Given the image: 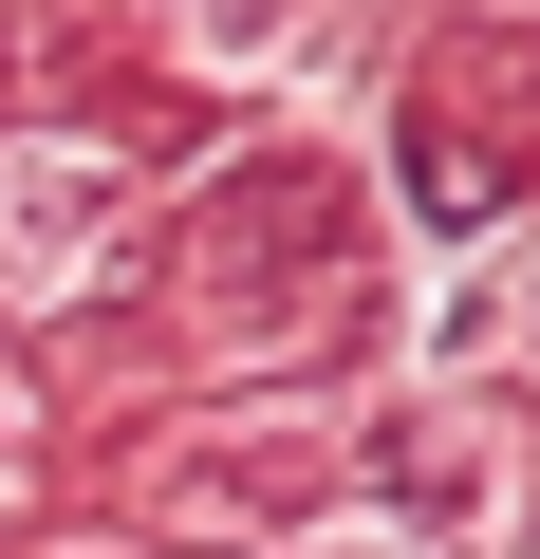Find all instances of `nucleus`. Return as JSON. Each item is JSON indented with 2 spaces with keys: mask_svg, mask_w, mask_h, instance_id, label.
Listing matches in <instances>:
<instances>
[{
  "mask_svg": "<svg viewBox=\"0 0 540 559\" xmlns=\"http://www.w3.org/2000/svg\"><path fill=\"white\" fill-rule=\"evenodd\" d=\"M112 205H131V168H94V150H0V299H57L112 242Z\"/></svg>",
  "mask_w": 540,
  "mask_h": 559,
  "instance_id": "f257e3e1",
  "label": "nucleus"
}]
</instances>
